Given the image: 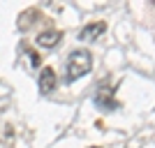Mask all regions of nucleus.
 Wrapping results in <instances>:
<instances>
[{
	"instance_id": "nucleus-1",
	"label": "nucleus",
	"mask_w": 155,
	"mask_h": 148,
	"mask_svg": "<svg viewBox=\"0 0 155 148\" xmlns=\"http://www.w3.org/2000/svg\"><path fill=\"white\" fill-rule=\"evenodd\" d=\"M91 70H93L91 51H86V49H74V51H70L67 63H65V81H67V84L79 81V79L86 77Z\"/></svg>"
},
{
	"instance_id": "nucleus-2",
	"label": "nucleus",
	"mask_w": 155,
	"mask_h": 148,
	"mask_svg": "<svg viewBox=\"0 0 155 148\" xmlns=\"http://www.w3.org/2000/svg\"><path fill=\"white\" fill-rule=\"evenodd\" d=\"M95 104L100 107V109H104V111H111V109L118 107V102L114 100V86H109V81H104V84L97 88Z\"/></svg>"
},
{
	"instance_id": "nucleus-3",
	"label": "nucleus",
	"mask_w": 155,
	"mask_h": 148,
	"mask_svg": "<svg viewBox=\"0 0 155 148\" xmlns=\"http://www.w3.org/2000/svg\"><path fill=\"white\" fill-rule=\"evenodd\" d=\"M56 86H58V79H56L53 67H42V72H39V77H37L39 93H42V95H51L53 90H56Z\"/></svg>"
},
{
	"instance_id": "nucleus-4",
	"label": "nucleus",
	"mask_w": 155,
	"mask_h": 148,
	"mask_svg": "<svg viewBox=\"0 0 155 148\" xmlns=\"http://www.w3.org/2000/svg\"><path fill=\"white\" fill-rule=\"evenodd\" d=\"M104 30H107V23H104V21H93V23H88V26L81 28L79 39H81V42H95Z\"/></svg>"
},
{
	"instance_id": "nucleus-5",
	"label": "nucleus",
	"mask_w": 155,
	"mask_h": 148,
	"mask_svg": "<svg viewBox=\"0 0 155 148\" xmlns=\"http://www.w3.org/2000/svg\"><path fill=\"white\" fill-rule=\"evenodd\" d=\"M60 39H63V32H60V30H53V28H51V30L39 32L35 42H37L39 46H44V49H53V46L60 44Z\"/></svg>"
},
{
	"instance_id": "nucleus-6",
	"label": "nucleus",
	"mask_w": 155,
	"mask_h": 148,
	"mask_svg": "<svg viewBox=\"0 0 155 148\" xmlns=\"http://www.w3.org/2000/svg\"><path fill=\"white\" fill-rule=\"evenodd\" d=\"M30 63H32V67H39V65H42V58H39L37 53L30 51Z\"/></svg>"
},
{
	"instance_id": "nucleus-7",
	"label": "nucleus",
	"mask_w": 155,
	"mask_h": 148,
	"mask_svg": "<svg viewBox=\"0 0 155 148\" xmlns=\"http://www.w3.org/2000/svg\"><path fill=\"white\" fill-rule=\"evenodd\" d=\"M93 148H100V146H93Z\"/></svg>"
}]
</instances>
